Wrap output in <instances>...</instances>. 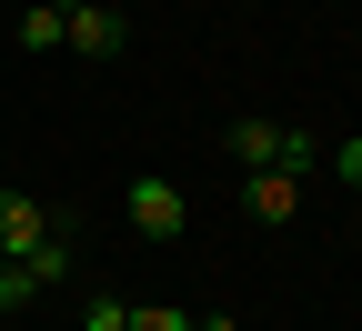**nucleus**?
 Segmentation results:
<instances>
[{"instance_id":"nucleus-3","label":"nucleus","mask_w":362,"mask_h":331,"mask_svg":"<svg viewBox=\"0 0 362 331\" xmlns=\"http://www.w3.org/2000/svg\"><path fill=\"white\" fill-rule=\"evenodd\" d=\"M40 241H51V211L0 181V261H21V251H40Z\"/></svg>"},{"instance_id":"nucleus-2","label":"nucleus","mask_w":362,"mask_h":331,"mask_svg":"<svg viewBox=\"0 0 362 331\" xmlns=\"http://www.w3.org/2000/svg\"><path fill=\"white\" fill-rule=\"evenodd\" d=\"M61 51H81V61H121L131 51V20L111 11V0H71V40Z\"/></svg>"},{"instance_id":"nucleus-1","label":"nucleus","mask_w":362,"mask_h":331,"mask_svg":"<svg viewBox=\"0 0 362 331\" xmlns=\"http://www.w3.org/2000/svg\"><path fill=\"white\" fill-rule=\"evenodd\" d=\"M131 231H141V241H181V231H192V201H181V181H161V171H141L131 181Z\"/></svg>"},{"instance_id":"nucleus-6","label":"nucleus","mask_w":362,"mask_h":331,"mask_svg":"<svg viewBox=\"0 0 362 331\" xmlns=\"http://www.w3.org/2000/svg\"><path fill=\"white\" fill-rule=\"evenodd\" d=\"M232 161L242 171H272V161H282V121H232Z\"/></svg>"},{"instance_id":"nucleus-12","label":"nucleus","mask_w":362,"mask_h":331,"mask_svg":"<svg viewBox=\"0 0 362 331\" xmlns=\"http://www.w3.org/2000/svg\"><path fill=\"white\" fill-rule=\"evenodd\" d=\"M332 181H342V191H362V140H342V151H332Z\"/></svg>"},{"instance_id":"nucleus-11","label":"nucleus","mask_w":362,"mask_h":331,"mask_svg":"<svg viewBox=\"0 0 362 331\" xmlns=\"http://www.w3.org/2000/svg\"><path fill=\"white\" fill-rule=\"evenodd\" d=\"M131 331H192V311H171V301H141V311H131Z\"/></svg>"},{"instance_id":"nucleus-9","label":"nucleus","mask_w":362,"mask_h":331,"mask_svg":"<svg viewBox=\"0 0 362 331\" xmlns=\"http://www.w3.org/2000/svg\"><path fill=\"white\" fill-rule=\"evenodd\" d=\"M21 261H30V281H40V291H51V281L71 271V241H61V231H51V241H40V251H21Z\"/></svg>"},{"instance_id":"nucleus-4","label":"nucleus","mask_w":362,"mask_h":331,"mask_svg":"<svg viewBox=\"0 0 362 331\" xmlns=\"http://www.w3.org/2000/svg\"><path fill=\"white\" fill-rule=\"evenodd\" d=\"M242 211H252V221H272V231H282V221L302 211V181H292V171H252V181H242Z\"/></svg>"},{"instance_id":"nucleus-7","label":"nucleus","mask_w":362,"mask_h":331,"mask_svg":"<svg viewBox=\"0 0 362 331\" xmlns=\"http://www.w3.org/2000/svg\"><path fill=\"white\" fill-rule=\"evenodd\" d=\"M40 301V281H30V261H0V321H11V311H30Z\"/></svg>"},{"instance_id":"nucleus-5","label":"nucleus","mask_w":362,"mask_h":331,"mask_svg":"<svg viewBox=\"0 0 362 331\" xmlns=\"http://www.w3.org/2000/svg\"><path fill=\"white\" fill-rule=\"evenodd\" d=\"M21 51H61V40H71V0H40V11H21Z\"/></svg>"},{"instance_id":"nucleus-10","label":"nucleus","mask_w":362,"mask_h":331,"mask_svg":"<svg viewBox=\"0 0 362 331\" xmlns=\"http://www.w3.org/2000/svg\"><path fill=\"white\" fill-rule=\"evenodd\" d=\"M312 161H322V151H312V131H282V161H272V171H292V181H302Z\"/></svg>"},{"instance_id":"nucleus-13","label":"nucleus","mask_w":362,"mask_h":331,"mask_svg":"<svg viewBox=\"0 0 362 331\" xmlns=\"http://www.w3.org/2000/svg\"><path fill=\"white\" fill-rule=\"evenodd\" d=\"M192 331H242V321H232V311H211V321H192Z\"/></svg>"},{"instance_id":"nucleus-8","label":"nucleus","mask_w":362,"mask_h":331,"mask_svg":"<svg viewBox=\"0 0 362 331\" xmlns=\"http://www.w3.org/2000/svg\"><path fill=\"white\" fill-rule=\"evenodd\" d=\"M71 331H131V301H111V291H90V301H81V321H71Z\"/></svg>"}]
</instances>
